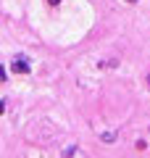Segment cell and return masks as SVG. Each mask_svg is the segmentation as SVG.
I'll list each match as a JSON object with an SVG mask.
<instances>
[{"label": "cell", "instance_id": "cell-1", "mask_svg": "<svg viewBox=\"0 0 150 158\" xmlns=\"http://www.w3.org/2000/svg\"><path fill=\"white\" fill-rule=\"evenodd\" d=\"M11 71L13 74H32V66H29V61H27V56H16L11 61Z\"/></svg>", "mask_w": 150, "mask_h": 158}, {"label": "cell", "instance_id": "cell-2", "mask_svg": "<svg viewBox=\"0 0 150 158\" xmlns=\"http://www.w3.org/2000/svg\"><path fill=\"white\" fill-rule=\"evenodd\" d=\"M116 132H103V135H100V142H103V145H113V142H116Z\"/></svg>", "mask_w": 150, "mask_h": 158}, {"label": "cell", "instance_id": "cell-3", "mask_svg": "<svg viewBox=\"0 0 150 158\" xmlns=\"http://www.w3.org/2000/svg\"><path fill=\"white\" fill-rule=\"evenodd\" d=\"M134 148H137L140 153H142V150H148V140H137V142H134Z\"/></svg>", "mask_w": 150, "mask_h": 158}, {"label": "cell", "instance_id": "cell-4", "mask_svg": "<svg viewBox=\"0 0 150 158\" xmlns=\"http://www.w3.org/2000/svg\"><path fill=\"white\" fill-rule=\"evenodd\" d=\"M74 156V148H69V150H63V158H71Z\"/></svg>", "mask_w": 150, "mask_h": 158}, {"label": "cell", "instance_id": "cell-5", "mask_svg": "<svg viewBox=\"0 0 150 158\" xmlns=\"http://www.w3.org/2000/svg\"><path fill=\"white\" fill-rule=\"evenodd\" d=\"M48 6H61V0H48Z\"/></svg>", "mask_w": 150, "mask_h": 158}, {"label": "cell", "instance_id": "cell-6", "mask_svg": "<svg viewBox=\"0 0 150 158\" xmlns=\"http://www.w3.org/2000/svg\"><path fill=\"white\" fill-rule=\"evenodd\" d=\"M124 3H137V0H124Z\"/></svg>", "mask_w": 150, "mask_h": 158}, {"label": "cell", "instance_id": "cell-7", "mask_svg": "<svg viewBox=\"0 0 150 158\" xmlns=\"http://www.w3.org/2000/svg\"><path fill=\"white\" fill-rule=\"evenodd\" d=\"M148 87H150V77H148Z\"/></svg>", "mask_w": 150, "mask_h": 158}]
</instances>
